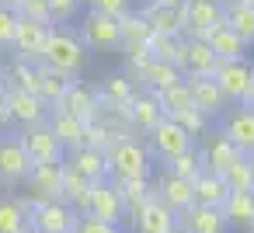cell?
<instances>
[{
  "instance_id": "obj_1",
  "label": "cell",
  "mask_w": 254,
  "mask_h": 233,
  "mask_svg": "<svg viewBox=\"0 0 254 233\" xmlns=\"http://www.w3.org/2000/svg\"><path fill=\"white\" fill-rule=\"evenodd\" d=\"M39 63H42V66H49V70H60V73L77 77V73L87 66V53H84L80 35H77V32H70V28H49Z\"/></svg>"
},
{
  "instance_id": "obj_2",
  "label": "cell",
  "mask_w": 254,
  "mask_h": 233,
  "mask_svg": "<svg viewBox=\"0 0 254 233\" xmlns=\"http://www.w3.org/2000/svg\"><path fill=\"white\" fill-rule=\"evenodd\" d=\"M212 80H216V87H219L226 105L251 108V98H254V63H247V56L244 59H219Z\"/></svg>"
},
{
  "instance_id": "obj_3",
  "label": "cell",
  "mask_w": 254,
  "mask_h": 233,
  "mask_svg": "<svg viewBox=\"0 0 254 233\" xmlns=\"http://www.w3.org/2000/svg\"><path fill=\"white\" fill-rule=\"evenodd\" d=\"M150 160H153L150 150L132 136L119 139L108 150V171H112L115 181H150V171H153Z\"/></svg>"
},
{
  "instance_id": "obj_4",
  "label": "cell",
  "mask_w": 254,
  "mask_h": 233,
  "mask_svg": "<svg viewBox=\"0 0 254 233\" xmlns=\"http://www.w3.org/2000/svg\"><path fill=\"white\" fill-rule=\"evenodd\" d=\"M185 150H195V139L174 122V118H160L157 125H153V132H150V157H157V160H174V157H181Z\"/></svg>"
},
{
  "instance_id": "obj_5",
  "label": "cell",
  "mask_w": 254,
  "mask_h": 233,
  "mask_svg": "<svg viewBox=\"0 0 254 233\" xmlns=\"http://www.w3.org/2000/svg\"><path fill=\"white\" fill-rule=\"evenodd\" d=\"M28 223L35 230H42V233H73L80 216L63 198H53V202H35L32 212H28Z\"/></svg>"
},
{
  "instance_id": "obj_6",
  "label": "cell",
  "mask_w": 254,
  "mask_h": 233,
  "mask_svg": "<svg viewBox=\"0 0 254 233\" xmlns=\"http://www.w3.org/2000/svg\"><path fill=\"white\" fill-rule=\"evenodd\" d=\"M18 139H21L25 153L32 157V164H63V157H66V150L60 146V139L53 136V129L46 122L21 125V136Z\"/></svg>"
},
{
  "instance_id": "obj_7",
  "label": "cell",
  "mask_w": 254,
  "mask_h": 233,
  "mask_svg": "<svg viewBox=\"0 0 254 233\" xmlns=\"http://www.w3.org/2000/svg\"><path fill=\"white\" fill-rule=\"evenodd\" d=\"M53 25H39L32 18H21L18 14V25H14V39H11V49L21 63H39L42 56V46H46V35H49Z\"/></svg>"
},
{
  "instance_id": "obj_8",
  "label": "cell",
  "mask_w": 254,
  "mask_h": 233,
  "mask_svg": "<svg viewBox=\"0 0 254 233\" xmlns=\"http://www.w3.org/2000/svg\"><path fill=\"white\" fill-rule=\"evenodd\" d=\"M84 212H87V216H94V219H105V223H112V226H119V223L126 219V209H122V198H119V191H115L112 177H108V181L91 184Z\"/></svg>"
},
{
  "instance_id": "obj_9",
  "label": "cell",
  "mask_w": 254,
  "mask_h": 233,
  "mask_svg": "<svg viewBox=\"0 0 254 233\" xmlns=\"http://www.w3.org/2000/svg\"><path fill=\"white\" fill-rule=\"evenodd\" d=\"M80 42L84 49H119L122 46V35H119V21L101 14V11H91L84 18V28H80Z\"/></svg>"
},
{
  "instance_id": "obj_10",
  "label": "cell",
  "mask_w": 254,
  "mask_h": 233,
  "mask_svg": "<svg viewBox=\"0 0 254 233\" xmlns=\"http://www.w3.org/2000/svg\"><path fill=\"white\" fill-rule=\"evenodd\" d=\"M4 101H7L11 122L39 125V122L49 118V105H46L39 94H28V91H21V87H4Z\"/></svg>"
},
{
  "instance_id": "obj_11",
  "label": "cell",
  "mask_w": 254,
  "mask_h": 233,
  "mask_svg": "<svg viewBox=\"0 0 254 233\" xmlns=\"http://www.w3.org/2000/svg\"><path fill=\"white\" fill-rule=\"evenodd\" d=\"M181 11L188 21V39H202L212 25L223 21V0H181Z\"/></svg>"
},
{
  "instance_id": "obj_12",
  "label": "cell",
  "mask_w": 254,
  "mask_h": 233,
  "mask_svg": "<svg viewBox=\"0 0 254 233\" xmlns=\"http://www.w3.org/2000/svg\"><path fill=\"white\" fill-rule=\"evenodd\" d=\"M32 171V157L25 153L18 136H4L0 139V181L4 184H18L25 181Z\"/></svg>"
},
{
  "instance_id": "obj_13",
  "label": "cell",
  "mask_w": 254,
  "mask_h": 233,
  "mask_svg": "<svg viewBox=\"0 0 254 233\" xmlns=\"http://www.w3.org/2000/svg\"><path fill=\"white\" fill-rule=\"evenodd\" d=\"M153 195L174 212V216H181L185 209H191L195 205V191H191V181H185V177H178V174H171V171H164L160 177H157V188H153Z\"/></svg>"
},
{
  "instance_id": "obj_14",
  "label": "cell",
  "mask_w": 254,
  "mask_h": 233,
  "mask_svg": "<svg viewBox=\"0 0 254 233\" xmlns=\"http://www.w3.org/2000/svg\"><path fill=\"white\" fill-rule=\"evenodd\" d=\"M139 14H143V18L150 21V28L160 32V35H185V32H188V21H185L181 4H157V0H150Z\"/></svg>"
},
{
  "instance_id": "obj_15",
  "label": "cell",
  "mask_w": 254,
  "mask_h": 233,
  "mask_svg": "<svg viewBox=\"0 0 254 233\" xmlns=\"http://www.w3.org/2000/svg\"><path fill=\"white\" fill-rule=\"evenodd\" d=\"M60 181H63V164H32L25 177V184L32 188V202L60 198Z\"/></svg>"
},
{
  "instance_id": "obj_16",
  "label": "cell",
  "mask_w": 254,
  "mask_h": 233,
  "mask_svg": "<svg viewBox=\"0 0 254 233\" xmlns=\"http://www.w3.org/2000/svg\"><path fill=\"white\" fill-rule=\"evenodd\" d=\"M56 108H63V112H70L73 118H80L84 125L87 122H94L98 115H101V105H98V91L94 87H84V84H70V91L63 94V101L56 105Z\"/></svg>"
},
{
  "instance_id": "obj_17",
  "label": "cell",
  "mask_w": 254,
  "mask_h": 233,
  "mask_svg": "<svg viewBox=\"0 0 254 233\" xmlns=\"http://www.w3.org/2000/svg\"><path fill=\"white\" fill-rule=\"evenodd\" d=\"M178 230L181 233H226V219L223 209H209V205H191L178 216Z\"/></svg>"
},
{
  "instance_id": "obj_18",
  "label": "cell",
  "mask_w": 254,
  "mask_h": 233,
  "mask_svg": "<svg viewBox=\"0 0 254 233\" xmlns=\"http://www.w3.org/2000/svg\"><path fill=\"white\" fill-rule=\"evenodd\" d=\"M185 84L191 91V105L202 115L212 118V115H223L226 112V101H223V94H219V87H216L212 77H191V73H185Z\"/></svg>"
},
{
  "instance_id": "obj_19",
  "label": "cell",
  "mask_w": 254,
  "mask_h": 233,
  "mask_svg": "<svg viewBox=\"0 0 254 233\" xmlns=\"http://www.w3.org/2000/svg\"><path fill=\"white\" fill-rule=\"evenodd\" d=\"M136 226H139V233H178V216L157 195H150L146 205L136 212Z\"/></svg>"
},
{
  "instance_id": "obj_20",
  "label": "cell",
  "mask_w": 254,
  "mask_h": 233,
  "mask_svg": "<svg viewBox=\"0 0 254 233\" xmlns=\"http://www.w3.org/2000/svg\"><path fill=\"white\" fill-rule=\"evenodd\" d=\"M202 39H205V46H209L219 59H244V56H247V49H251V46H247V42H244L230 25H226V21L212 25Z\"/></svg>"
},
{
  "instance_id": "obj_21",
  "label": "cell",
  "mask_w": 254,
  "mask_h": 233,
  "mask_svg": "<svg viewBox=\"0 0 254 233\" xmlns=\"http://www.w3.org/2000/svg\"><path fill=\"white\" fill-rule=\"evenodd\" d=\"M126 118L132 125V132H153V125L164 118V108L157 105L153 94H132V101L126 105Z\"/></svg>"
},
{
  "instance_id": "obj_22",
  "label": "cell",
  "mask_w": 254,
  "mask_h": 233,
  "mask_svg": "<svg viewBox=\"0 0 254 233\" xmlns=\"http://www.w3.org/2000/svg\"><path fill=\"white\" fill-rule=\"evenodd\" d=\"M46 125L53 129V136L60 139L63 150H77V146H84V122L73 118L70 112H63V108H49Z\"/></svg>"
},
{
  "instance_id": "obj_23",
  "label": "cell",
  "mask_w": 254,
  "mask_h": 233,
  "mask_svg": "<svg viewBox=\"0 0 254 233\" xmlns=\"http://www.w3.org/2000/svg\"><path fill=\"white\" fill-rule=\"evenodd\" d=\"M223 136H226L240 153L254 157V112H251V108H237V112H230Z\"/></svg>"
},
{
  "instance_id": "obj_24",
  "label": "cell",
  "mask_w": 254,
  "mask_h": 233,
  "mask_svg": "<svg viewBox=\"0 0 254 233\" xmlns=\"http://www.w3.org/2000/svg\"><path fill=\"white\" fill-rule=\"evenodd\" d=\"M66 164H73L91 184L112 177V171H108V157H105L101 150H91V146H77V150H70V160H66Z\"/></svg>"
},
{
  "instance_id": "obj_25",
  "label": "cell",
  "mask_w": 254,
  "mask_h": 233,
  "mask_svg": "<svg viewBox=\"0 0 254 233\" xmlns=\"http://www.w3.org/2000/svg\"><path fill=\"white\" fill-rule=\"evenodd\" d=\"M219 56L205 46V39H185V73L191 77H212Z\"/></svg>"
},
{
  "instance_id": "obj_26",
  "label": "cell",
  "mask_w": 254,
  "mask_h": 233,
  "mask_svg": "<svg viewBox=\"0 0 254 233\" xmlns=\"http://www.w3.org/2000/svg\"><path fill=\"white\" fill-rule=\"evenodd\" d=\"M191 191H195V205H209V209H223V202L230 195L226 181L219 174H212V171H202L191 181Z\"/></svg>"
},
{
  "instance_id": "obj_27",
  "label": "cell",
  "mask_w": 254,
  "mask_h": 233,
  "mask_svg": "<svg viewBox=\"0 0 254 233\" xmlns=\"http://www.w3.org/2000/svg\"><path fill=\"white\" fill-rule=\"evenodd\" d=\"M146 46H150L153 59L171 63V66H178L185 73V35H160V32H153L146 39Z\"/></svg>"
},
{
  "instance_id": "obj_28",
  "label": "cell",
  "mask_w": 254,
  "mask_h": 233,
  "mask_svg": "<svg viewBox=\"0 0 254 233\" xmlns=\"http://www.w3.org/2000/svg\"><path fill=\"white\" fill-rule=\"evenodd\" d=\"M223 219H226V226L251 230V223H254V191H230L226 202H223Z\"/></svg>"
},
{
  "instance_id": "obj_29",
  "label": "cell",
  "mask_w": 254,
  "mask_h": 233,
  "mask_svg": "<svg viewBox=\"0 0 254 233\" xmlns=\"http://www.w3.org/2000/svg\"><path fill=\"white\" fill-rule=\"evenodd\" d=\"M77 77H70V73H60V70H49V66H42L39 63V98L49 105V108H56L60 101H63V94L70 91V84H73Z\"/></svg>"
},
{
  "instance_id": "obj_30",
  "label": "cell",
  "mask_w": 254,
  "mask_h": 233,
  "mask_svg": "<svg viewBox=\"0 0 254 233\" xmlns=\"http://www.w3.org/2000/svg\"><path fill=\"white\" fill-rule=\"evenodd\" d=\"M87 191H91V181L73 167V164H66L63 160V181H60V198L66 202V205H73V209H84L87 205Z\"/></svg>"
},
{
  "instance_id": "obj_31",
  "label": "cell",
  "mask_w": 254,
  "mask_h": 233,
  "mask_svg": "<svg viewBox=\"0 0 254 233\" xmlns=\"http://www.w3.org/2000/svg\"><path fill=\"white\" fill-rule=\"evenodd\" d=\"M132 94H136L132 77H126V73H112V77H105V84H101V91H98V105H101V108H115V105L132 101Z\"/></svg>"
},
{
  "instance_id": "obj_32",
  "label": "cell",
  "mask_w": 254,
  "mask_h": 233,
  "mask_svg": "<svg viewBox=\"0 0 254 233\" xmlns=\"http://www.w3.org/2000/svg\"><path fill=\"white\" fill-rule=\"evenodd\" d=\"M237 157H240V150H237V146L219 132V136L205 146V153H202V167H205V171H212V174H223Z\"/></svg>"
},
{
  "instance_id": "obj_33",
  "label": "cell",
  "mask_w": 254,
  "mask_h": 233,
  "mask_svg": "<svg viewBox=\"0 0 254 233\" xmlns=\"http://www.w3.org/2000/svg\"><path fill=\"white\" fill-rule=\"evenodd\" d=\"M112 184H115V191H119V198H122L126 216H132V219H136V212L146 205V198L153 195L150 181H112Z\"/></svg>"
},
{
  "instance_id": "obj_34",
  "label": "cell",
  "mask_w": 254,
  "mask_h": 233,
  "mask_svg": "<svg viewBox=\"0 0 254 233\" xmlns=\"http://www.w3.org/2000/svg\"><path fill=\"white\" fill-rule=\"evenodd\" d=\"M223 21L247 46H254V7H247V4H223Z\"/></svg>"
},
{
  "instance_id": "obj_35",
  "label": "cell",
  "mask_w": 254,
  "mask_h": 233,
  "mask_svg": "<svg viewBox=\"0 0 254 233\" xmlns=\"http://www.w3.org/2000/svg\"><path fill=\"white\" fill-rule=\"evenodd\" d=\"M119 21V35H122V46H139V42H146L150 35H153V28H150V21L139 14V11H129V14H122V18H115Z\"/></svg>"
},
{
  "instance_id": "obj_36",
  "label": "cell",
  "mask_w": 254,
  "mask_h": 233,
  "mask_svg": "<svg viewBox=\"0 0 254 233\" xmlns=\"http://www.w3.org/2000/svg\"><path fill=\"white\" fill-rule=\"evenodd\" d=\"M150 91H164V87H171V84H178V80H185V73L178 70V66H171V63H160V59H153L146 70H143V77H139Z\"/></svg>"
},
{
  "instance_id": "obj_37",
  "label": "cell",
  "mask_w": 254,
  "mask_h": 233,
  "mask_svg": "<svg viewBox=\"0 0 254 233\" xmlns=\"http://www.w3.org/2000/svg\"><path fill=\"white\" fill-rule=\"evenodd\" d=\"M223 181H226V188L230 191H254V174H251V157L247 153H240L223 174H219Z\"/></svg>"
},
{
  "instance_id": "obj_38",
  "label": "cell",
  "mask_w": 254,
  "mask_h": 233,
  "mask_svg": "<svg viewBox=\"0 0 254 233\" xmlns=\"http://www.w3.org/2000/svg\"><path fill=\"white\" fill-rule=\"evenodd\" d=\"M4 87H21L28 94H39V63H14L4 73Z\"/></svg>"
},
{
  "instance_id": "obj_39",
  "label": "cell",
  "mask_w": 254,
  "mask_h": 233,
  "mask_svg": "<svg viewBox=\"0 0 254 233\" xmlns=\"http://www.w3.org/2000/svg\"><path fill=\"white\" fill-rule=\"evenodd\" d=\"M150 94L157 98V105L164 108V115H174V112H181V108L191 105V91H188L185 80H178V84H171L164 91H150Z\"/></svg>"
},
{
  "instance_id": "obj_40",
  "label": "cell",
  "mask_w": 254,
  "mask_h": 233,
  "mask_svg": "<svg viewBox=\"0 0 254 233\" xmlns=\"http://www.w3.org/2000/svg\"><path fill=\"white\" fill-rule=\"evenodd\" d=\"M28 226V212L18 198H0V233H21Z\"/></svg>"
},
{
  "instance_id": "obj_41",
  "label": "cell",
  "mask_w": 254,
  "mask_h": 233,
  "mask_svg": "<svg viewBox=\"0 0 254 233\" xmlns=\"http://www.w3.org/2000/svg\"><path fill=\"white\" fill-rule=\"evenodd\" d=\"M119 143V136L101 122V118H94V122H87L84 125V146H91V150H101L105 157H108V150Z\"/></svg>"
},
{
  "instance_id": "obj_42",
  "label": "cell",
  "mask_w": 254,
  "mask_h": 233,
  "mask_svg": "<svg viewBox=\"0 0 254 233\" xmlns=\"http://www.w3.org/2000/svg\"><path fill=\"white\" fill-rule=\"evenodd\" d=\"M167 118H174V122L191 136V139H195V136H202V132L209 129V115H202L195 105H188V108H181V112H174V115H167Z\"/></svg>"
},
{
  "instance_id": "obj_43",
  "label": "cell",
  "mask_w": 254,
  "mask_h": 233,
  "mask_svg": "<svg viewBox=\"0 0 254 233\" xmlns=\"http://www.w3.org/2000/svg\"><path fill=\"white\" fill-rule=\"evenodd\" d=\"M167 171H171V174H178V177H185V181H195L205 167H202V157H198L195 150H185L181 157L167 160Z\"/></svg>"
},
{
  "instance_id": "obj_44",
  "label": "cell",
  "mask_w": 254,
  "mask_h": 233,
  "mask_svg": "<svg viewBox=\"0 0 254 233\" xmlns=\"http://www.w3.org/2000/svg\"><path fill=\"white\" fill-rule=\"evenodd\" d=\"M153 63V53L146 42L139 46H126V66H129V77H143V70Z\"/></svg>"
},
{
  "instance_id": "obj_45",
  "label": "cell",
  "mask_w": 254,
  "mask_h": 233,
  "mask_svg": "<svg viewBox=\"0 0 254 233\" xmlns=\"http://www.w3.org/2000/svg\"><path fill=\"white\" fill-rule=\"evenodd\" d=\"M49 14H53V25H66L80 14V0H49Z\"/></svg>"
},
{
  "instance_id": "obj_46",
  "label": "cell",
  "mask_w": 254,
  "mask_h": 233,
  "mask_svg": "<svg viewBox=\"0 0 254 233\" xmlns=\"http://www.w3.org/2000/svg\"><path fill=\"white\" fill-rule=\"evenodd\" d=\"M21 18H32L39 25H53V14H49V0H25V4L18 7Z\"/></svg>"
},
{
  "instance_id": "obj_47",
  "label": "cell",
  "mask_w": 254,
  "mask_h": 233,
  "mask_svg": "<svg viewBox=\"0 0 254 233\" xmlns=\"http://www.w3.org/2000/svg\"><path fill=\"white\" fill-rule=\"evenodd\" d=\"M91 11H101L108 18H122L132 11V0H91Z\"/></svg>"
},
{
  "instance_id": "obj_48",
  "label": "cell",
  "mask_w": 254,
  "mask_h": 233,
  "mask_svg": "<svg viewBox=\"0 0 254 233\" xmlns=\"http://www.w3.org/2000/svg\"><path fill=\"white\" fill-rule=\"evenodd\" d=\"M14 25H18V11H7V7H0V49H11Z\"/></svg>"
},
{
  "instance_id": "obj_49",
  "label": "cell",
  "mask_w": 254,
  "mask_h": 233,
  "mask_svg": "<svg viewBox=\"0 0 254 233\" xmlns=\"http://www.w3.org/2000/svg\"><path fill=\"white\" fill-rule=\"evenodd\" d=\"M73 233H119V226H112L105 219H94V216H80V223H77Z\"/></svg>"
},
{
  "instance_id": "obj_50",
  "label": "cell",
  "mask_w": 254,
  "mask_h": 233,
  "mask_svg": "<svg viewBox=\"0 0 254 233\" xmlns=\"http://www.w3.org/2000/svg\"><path fill=\"white\" fill-rule=\"evenodd\" d=\"M11 122V112H7V101H4V91H0V129Z\"/></svg>"
},
{
  "instance_id": "obj_51",
  "label": "cell",
  "mask_w": 254,
  "mask_h": 233,
  "mask_svg": "<svg viewBox=\"0 0 254 233\" xmlns=\"http://www.w3.org/2000/svg\"><path fill=\"white\" fill-rule=\"evenodd\" d=\"M25 4V0H0V7H7V11H18Z\"/></svg>"
},
{
  "instance_id": "obj_52",
  "label": "cell",
  "mask_w": 254,
  "mask_h": 233,
  "mask_svg": "<svg viewBox=\"0 0 254 233\" xmlns=\"http://www.w3.org/2000/svg\"><path fill=\"white\" fill-rule=\"evenodd\" d=\"M230 4H247V7H254V0H230Z\"/></svg>"
},
{
  "instance_id": "obj_53",
  "label": "cell",
  "mask_w": 254,
  "mask_h": 233,
  "mask_svg": "<svg viewBox=\"0 0 254 233\" xmlns=\"http://www.w3.org/2000/svg\"><path fill=\"white\" fill-rule=\"evenodd\" d=\"M21 233H42V230H35V226H32V223H28V226H25V230H21Z\"/></svg>"
},
{
  "instance_id": "obj_54",
  "label": "cell",
  "mask_w": 254,
  "mask_h": 233,
  "mask_svg": "<svg viewBox=\"0 0 254 233\" xmlns=\"http://www.w3.org/2000/svg\"><path fill=\"white\" fill-rule=\"evenodd\" d=\"M157 4H181V0H157Z\"/></svg>"
},
{
  "instance_id": "obj_55",
  "label": "cell",
  "mask_w": 254,
  "mask_h": 233,
  "mask_svg": "<svg viewBox=\"0 0 254 233\" xmlns=\"http://www.w3.org/2000/svg\"><path fill=\"white\" fill-rule=\"evenodd\" d=\"M0 91H4V70H0Z\"/></svg>"
},
{
  "instance_id": "obj_56",
  "label": "cell",
  "mask_w": 254,
  "mask_h": 233,
  "mask_svg": "<svg viewBox=\"0 0 254 233\" xmlns=\"http://www.w3.org/2000/svg\"><path fill=\"white\" fill-rule=\"evenodd\" d=\"M251 174H254V157H251Z\"/></svg>"
},
{
  "instance_id": "obj_57",
  "label": "cell",
  "mask_w": 254,
  "mask_h": 233,
  "mask_svg": "<svg viewBox=\"0 0 254 233\" xmlns=\"http://www.w3.org/2000/svg\"><path fill=\"white\" fill-rule=\"evenodd\" d=\"M251 112H254V98H251Z\"/></svg>"
},
{
  "instance_id": "obj_58",
  "label": "cell",
  "mask_w": 254,
  "mask_h": 233,
  "mask_svg": "<svg viewBox=\"0 0 254 233\" xmlns=\"http://www.w3.org/2000/svg\"><path fill=\"white\" fill-rule=\"evenodd\" d=\"M251 230H254V223H251Z\"/></svg>"
}]
</instances>
